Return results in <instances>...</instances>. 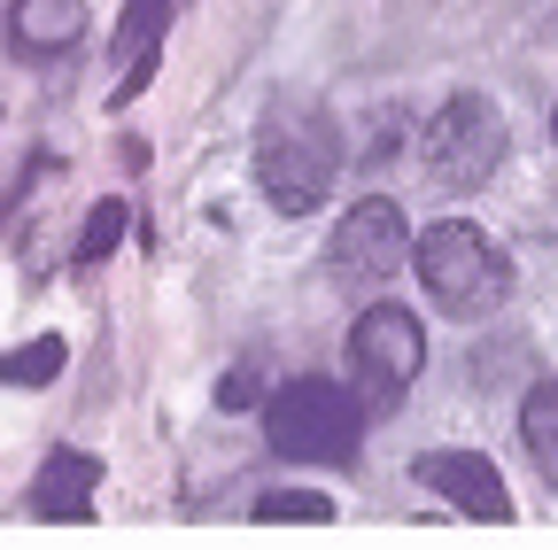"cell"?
I'll list each match as a JSON object with an SVG mask.
<instances>
[{"label":"cell","instance_id":"obj_1","mask_svg":"<svg viewBox=\"0 0 558 550\" xmlns=\"http://www.w3.org/2000/svg\"><path fill=\"white\" fill-rule=\"evenodd\" d=\"M333 171H341V132L318 117V109H271L264 132H256V179L271 194V210H318L333 194Z\"/></svg>","mask_w":558,"mask_h":550},{"label":"cell","instance_id":"obj_2","mask_svg":"<svg viewBox=\"0 0 558 550\" xmlns=\"http://www.w3.org/2000/svg\"><path fill=\"white\" fill-rule=\"evenodd\" d=\"M264 442L295 465H357L365 411L341 380H288L264 403Z\"/></svg>","mask_w":558,"mask_h":550},{"label":"cell","instance_id":"obj_3","mask_svg":"<svg viewBox=\"0 0 558 550\" xmlns=\"http://www.w3.org/2000/svg\"><path fill=\"white\" fill-rule=\"evenodd\" d=\"M411 256H418V280H427V295H435L450 318H488V310L512 295V264H505V248L488 241L481 225H465V218L427 225Z\"/></svg>","mask_w":558,"mask_h":550},{"label":"cell","instance_id":"obj_4","mask_svg":"<svg viewBox=\"0 0 558 550\" xmlns=\"http://www.w3.org/2000/svg\"><path fill=\"white\" fill-rule=\"evenodd\" d=\"M418 163H427V179L442 194L488 186L497 163H505V117H497V101H488V94H450L427 117V132H418Z\"/></svg>","mask_w":558,"mask_h":550},{"label":"cell","instance_id":"obj_5","mask_svg":"<svg viewBox=\"0 0 558 550\" xmlns=\"http://www.w3.org/2000/svg\"><path fill=\"white\" fill-rule=\"evenodd\" d=\"M418 365H427V333H418L411 310L373 303L357 326H349V395H357L365 419H380V411H396L411 395Z\"/></svg>","mask_w":558,"mask_h":550},{"label":"cell","instance_id":"obj_6","mask_svg":"<svg viewBox=\"0 0 558 550\" xmlns=\"http://www.w3.org/2000/svg\"><path fill=\"white\" fill-rule=\"evenodd\" d=\"M403 264H411V225H403L396 201L388 194L349 201V218L326 241V271H333V280L341 288H380V280H396Z\"/></svg>","mask_w":558,"mask_h":550},{"label":"cell","instance_id":"obj_7","mask_svg":"<svg viewBox=\"0 0 558 550\" xmlns=\"http://www.w3.org/2000/svg\"><path fill=\"white\" fill-rule=\"evenodd\" d=\"M411 473H418V489H435L450 512H473V520H488V527H497V520H512L505 473L488 465L481 450H427Z\"/></svg>","mask_w":558,"mask_h":550},{"label":"cell","instance_id":"obj_8","mask_svg":"<svg viewBox=\"0 0 558 550\" xmlns=\"http://www.w3.org/2000/svg\"><path fill=\"white\" fill-rule=\"evenodd\" d=\"M94 489H101V457H86V450H54V457L39 465V480H32V512H39V520H62V527H78V520H94Z\"/></svg>","mask_w":558,"mask_h":550},{"label":"cell","instance_id":"obj_9","mask_svg":"<svg viewBox=\"0 0 558 550\" xmlns=\"http://www.w3.org/2000/svg\"><path fill=\"white\" fill-rule=\"evenodd\" d=\"M171 9H179V0H124V16H117V39H109V54H124V78H117V101H132L140 86L156 78V54H163Z\"/></svg>","mask_w":558,"mask_h":550},{"label":"cell","instance_id":"obj_10","mask_svg":"<svg viewBox=\"0 0 558 550\" xmlns=\"http://www.w3.org/2000/svg\"><path fill=\"white\" fill-rule=\"evenodd\" d=\"M9 32L24 54H62V47L86 39V0H16Z\"/></svg>","mask_w":558,"mask_h":550},{"label":"cell","instance_id":"obj_11","mask_svg":"<svg viewBox=\"0 0 558 550\" xmlns=\"http://www.w3.org/2000/svg\"><path fill=\"white\" fill-rule=\"evenodd\" d=\"M520 442L543 465V480L558 489V380H535V395L520 403Z\"/></svg>","mask_w":558,"mask_h":550},{"label":"cell","instance_id":"obj_12","mask_svg":"<svg viewBox=\"0 0 558 550\" xmlns=\"http://www.w3.org/2000/svg\"><path fill=\"white\" fill-rule=\"evenodd\" d=\"M62 357H70V341L62 333H39V341H24V350L0 357V380H9V388H47L62 372Z\"/></svg>","mask_w":558,"mask_h":550},{"label":"cell","instance_id":"obj_13","mask_svg":"<svg viewBox=\"0 0 558 550\" xmlns=\"http://www.w3.org/2000/svg\"><path fill=\"white\" fill-rule=\"evenodd\" d=\"M124 225H132V210H124V201H94V218H86V241H78V264H101V256L124 241Z\"/></svg>","mask_w":558,"mask_h":550},{"label":"cell","instance_id":"obj_14","mask_svg":"<svg viewBox=\"0 0 558 550\" xmlns=\"http://www.w3.org/2000/svg\"><path fill=\"white\" fill-rule=\"evenodd\" d=\"M256 520H264V527H279V520H295V527H326V520H333V504H326V497H264V504H256Z\"/></svg>","mask_w":558,"mask_h":550},{"label":"cell","instance_id":"obj_15","mask_svg":"<svg viewBox=\"0 0 558 550\" xmlns=\"http://www.w3.org/2000/svg\"><path fill=\"white\" fill-rule=\"evenodd\" d=\"M218 403H226V411H248V403H256V372H233V380H218Z\"/></svg>","mask_w":558,"mask_h":550},{"label":"cell","instance_id":"obj_16","mask_svg":"<svg viewBox=\"0 0 558 550\" xmlns=\"http://www.w3.org/2000/svg\"><path fill=\"white\" fill-rule=\"evenodd\" d=\"M550 132H558V109H550Z\"/></svg>","mask_w":558,"mask_h":550}]
</instances>
